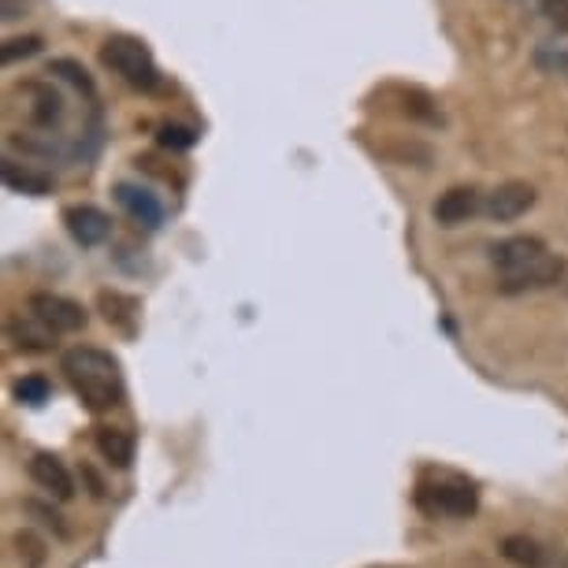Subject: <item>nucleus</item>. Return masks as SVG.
<instances>
[{
  "mask_svg": "<svg viewBox=\"0 0 568 568\" xmlns=\"http://www.w3.org/2000/svg\"><path fill=\"white\" fill-rule=\"evenodd\" d=\"M98 305H101L104 320H109L112 327H120L123 335H134V331H138V302H134V297L115 294V291H104L98 297Z\"/></svg>",
  "mask_w": 568,
  "mask_h": 568,
  "instance_id": "f3484780",
  "label": "nucleus"
},
{
  "mask_svg": "<svg viewBox=\"0 0 568 568\" xmlns=\"http://www.w3.org/2000/svg\"><path fill=\"white\" fill-rule=\"evenodd\" d=\"M12 550L23 568H41L49 561V546L38 531H16L12 535Z\"/></svg>",
  "mask_w": 568,
  "mask_h": 568,
  "instance_id": "a211bd4d",
  "label": "nucleus"
},
{
  "mask_svg": "<svg viewBox=\"0 0 568 568\" xmlns=\"http://www.w3.org/2000/svg\"><path fill=\"white\" fill-rule=\"evenodd\" d=\"M565 278V261L557 253L539 256L535 264L520 267L513 275H498V291L501 294H528V291H546V286H557Z\"/></svg>",
  "mask_w": 568,
  "mask_h": 568,
  "instance_id": "0eeeda50",
  "label": "nucleus"
},
{
  "mask_svg": "<svg viewBox=\"0 0 568 568\" xmlns=\"http://www.w3.org/2000/svg\"><path fill=\"white\" fill-rule=\"evenodd\" d=\"M535 68L568 82V45H539L535 49Z\"/></svg>",
  "mask_w": 568,
  "mask_h": 568,
  "instance_id": "aec40b11",
  "label": "nucleus"
},
{
  "mask_svg": "<svg viewBox=\"0 0 568 568\" xmlns=\"http://www.w3.org/2000/svg\"><path fill=\"white\" fill-rule=\"evenodd\" d=\"M413 501L432 520H471L479 513V490L471 479L449 468H432L416 479Z\"/></svg>",
  "mask_w": 568,
  "mask_h": 568,
  "instance_id": "f03ea898",
  "label": "nucleus"
},
{
  "mask_svg": "<svg viewBox=\"0 0 568 568\" xmlns=\"http://www.w3.org/2000/svg\"><path fill=\"white\" fill-rule=\"evenodd\" d=\"M0 179H4V186L12 190V194H30V197L52 194V179L49 175L16 164V160H4V164H0Z\"/></svg>",
  "mask_w": 568,
  "mask_h": 568,
  "instance_id": "2eb2a0df",
  "label": "nucleus"
},
{
  "mask_svg": "<svg viewBox=\"0 0 568 568\" xmlns=\"http://www.w3.org/2000/svg\"><path fill=\"white\" fill-rule=\"evenodd\" d=\"M16 98H19V112L27 115V123L45 134H57L63 120H68V101H63V93L52 82H41V79L23 82L16 90Z\"/></svg>",
  "mask_w": 568,
  "mask_h": 568,
  "instance_id": "20e7f679",
  "label": "nucleus"
},
{
  "mask_svg": "<svg viewBox=\"0 0 568 568\" xmlns=\"http://www.w3.org/2000/svg\"><path fill=\"white\" fill-rule=\"evenodd\" d=\"M565 568H568V561H565Z\"/></svg>",
  "mask_w": 568,
  "mask_h": 568,
  "instance_id": "bb28decb",
  "label": "nucleus"
},
{
  "mask_svg": "<svg viewBox=\"0 0 568 568\" xmlns=\"http://www.w3.org/2000/svg\"><path fill=\"white\" fill-rule=\"evenodd\" d=\"M539 12L550 27L568 30V0H539Z\"/></svg>",
  "mask_w": 568,
  "mask_h": 568,
  "instance_id": "393cba45",
  "label": "nucleus"
},
{
  "mask_svg": "<svg viewBox=\"0 0 568 568\" xmlns=\"http://www.w3.org/2000/svg\"><path fill=\"white\" fill-rule=\"evenodd\" d=\"M535 201H539V190L531 186V182H501V186H495L484 201V216L495 220V223H513L520 216H528V212L535 209Z\"/></svg>",
  "mask_w": 568,
  "mask_h": 568,
  "instance_id": "39448f33",
  "label": "nucleus"
},
{
  "mask_svg": "<svg viewBox=\"0 0 568 568\" xmlns=\"http://www.w3.org/2000/svg\"><path fill=\"white\" fill-rule=\"evenodd\" d=\"M546 253H550L546 242L535 239V234H513V239L490 245V264L498 267V275H513V272H520V267L535 264Z\"/></svg>",
  "mask_w": 568,
  "mask_h": 568,
  "instance_id": "1a4fd4ad",
  "label": "nucleus"
},
{
  "mask_svg": "<svg viewBox=\"0 0 568 568\" xmlns=\"http://www.w3.org/2000/svg\"><path fill=\"white\" fill-rule=\"evenodd\" d=\"M30 517H41V524H45V528H52V535H57V539H71V528L68 524H63V517L52 506H45V501H27L23 506Z\"/></svg>",
  "mask_w": 568,
  "mask_h": 568,
  "instance_id": "5701e85b",
  "label": "nucleus"
},
{
  "mask_svg": "<svg viewBox=\"0 0 568 568\" xmlns=\"http://www.w3.org/2000/svg\"><path fill=\"white\" fill-rule=\"evenodd\" d=\"M498 550L517 568H550V550L539 539H531V535H506L498 542Z\"/></svg>",
  "mask_w": 568,
  "mask_h": 568,
  "instance_id": "4468645a",
  "label": "nucleus"
},
{
  "mask_svg": "<svg viewBox=\"0 0 568 568\" xmlns=\"http://www.w3.org/2000/svg\"><path fill=\"white\" fill-rule=\"evenodd\" d=\"M8 342H12L19 353H49L52 346H57V331L41 324L34 313L12 316L8 320Z\"/></svg>",
  "mask_w": 568,
  "mask_h": 568,
  "instance_id": "ddd939ff",
  "label": "nucleus"
},
{
  "mask_svg": "<svg viewBox=\"0 0 568 568\" xmlns=\"http://www.w3.org/2000/svg\"><path fill=\"white\" fill-rule=\"evenodd\" d=\"M38 52H41V38H34V34H27V38H8V41H4V49H0V60H4L8 68H12V63L38 57Z\"/></svg>",
  "mask_w": 568,
  "mask_h": 568,
  "instance_id": "412c9836",
  "label": "nucleus"
},
{
  "mask_svg": "<svg viewBox=\"0 0 568 568\" xmlns=\"http://www.w3.org/2000/svg\"><path fill=\"white\" fill-rule=\"evenodd\" d=\"M4 19H8V23L19 19V0H4Z\"/></svg>",
  "mask_w": 568,
  "mask_h": 568,
  "instance_id": "a878e982",
  "label": "nucleus"
},
{
  "mask_svg": "<svg viewBox=\"0 0 568 568\" xmlns=\"http://www.w3.org/2000/svg\"><path fill=\"white\" fill-rule=\"evenodd\" d=\"M12 394H16V402H23V405H45L52 394V383L45 375H23V379H16Z\"/></svg>",
  "mask_w": 568,
  "mask_h": 568,
  "instance_id": "6ab92c4d",
  "label": "nucleus"
},
{
  "mask_svg": "<svg viewBox=\"0 0 568 568\" xmlns=\"http://www.w3.org/2000/svg\"><path fill=\"white\" fill-rule=\"evenodd\" d=\"M49 74H60V79H68L71 85H79L82 93H93V79L74 60H52L49 63Z\"/></svg>",
  "mask_w": 568,
  "mask_h": 568,
  "instance_id": "b1692460",
  "label": "nucleus"
},
{
  "mask_svg": "<svg viewBox=\"0 0 568 568\" xmlns=\"http://www.w3.org/2000/svg\"><path fill=\"white\" fill-rule=\"evenodd\" d=\"M115 201H120L126 216L134 223H142L145 231H156L160 223H164V205H160V197L153 190L134 186V182H115Z\"/></svg>",
  "mask_w": 568,
  "mask_h": 568,
  "instance_id": "9b49d317",
  "label": "nucleus"
},
{
  "mask_svg": "<svg viewBox=\"0 0 568 568\" xmlns=\"http://www.w3.org/2000/svg\"><path fill=\"white\" fill-rule=\"evenodd\" d=\"M60 368H63V375H68L71 390L85 402V409L109 413V409H120V405L126 402L123 368L109 349L74 346V349L63 353Z\"/></svg>",
  "mask_w": 568,
  "mask_h": 568,
  "instance_id": "f257e3e1",
  "label": "nucleus"
},
{
  "mask_svg": "<svg viewBox=\"0 0 568 568\" xmlns=\"http://www.w3.org/2000/svg\"><path fill=\"white\" fill-rule=\"evenodd\" d=\"M63 223H68V234L85 250H93V245H101L104 239L112 234V220L104 216L98 205H71L63 212Z\"/></svg>",
  "mask_w": 568,
  "mask_h": 568,
  "instance_id": "f8f14e48",
  "label": "nucleus"
},
{
  "mask_svg": "<svg viewBox=\"0 0 568 568\" xmlns=\"http://www.w3.org/2000/svg\"><path fill=\"white\" fill-rule=\"evenodd\" d=\"M101 63L112 74H120L126 85H134V90H156L160 85V71L153 63V52H149L145 41H138V38L112 34L101 45Z\"/></svg>",
  "mask_w": 568,
  "mask_h": 568,
  "instance_id": "7ed1b4c3",
  "label": "nucleus"
},
{
  "mask_svg": "<svg viewBox=\"0 0 568 568\" xmlns=\"http://www.w3.org/2000/svg\"><path fill=\"white\" fill-rule=\"evenodd\" d=\"M98 449L109 465L126 468L134 460V435L126 427H98Z\"/></svg>",
  "mask_w": 568,
  "mask_h": 568,
  "instance_id": "dca6fc26",
  "label": "nucleus"
},
{
  "mask_svg": "<svg viewBox=\"0 0 568 568\" xmlns=\"http://www.w3.org/2000/svg\"><path fill=\"white\" fill-rule=\"evenodd\" d=\"M27 308H30V313H34L45 327L57 331V335H74V331H82V327H85V320H90L79 302H71V297H60V294H49V291L30 294Z\"/></svg>",
  "mask_w": 568,
  "mask_h": 568,
  "instance_id": "423d86ee",
  "label": "nucleus"
},
{
  "mask_svg": "<svg viewBox=\"0 0 568 568\" xmlns=\"http://www.w3.org/2000/svg\"><path fill=\"white\" fill-rule=\"evenodd\" d=\"M484 201L487 197L476 186H449L446 194H438L432 216L438 227H460V223H468L471 216L484 212Z\"/></svg>",
  "mask_w": 568,
  "mask_h": 568,
  "instance_id": "6e6552de",
  "label": "nucleus"
},
{
  "mask_svg": "<svg viewBox=\"0 0 568 568\" xmlns=\"http://www.w3.org/2000/svg\"><path fill=\"white\" fill-rule=\"evenodd\" d=\"M27 471L49 498H57V501H71L74 498V476L57 454H34V457H30Z\"/></svg>",
  "mask_w": 568,
  "mask_h": 568,
  "instance_id": "9d476101",
  "label": "nucleus"
},
{
  "mask_svg": "<svg viewBox=\"0 0 568 568\" xmlns=\"http://www.w3.org/2000/svg\"><path fill=\"white\" fill-rule=\"evenodd\" d=\"M156 142L164 149H194L197 145V131H190V126L182 123H164L156 134Z\"/></svg>",
  "mask_w": 568,
  "mask_h": 568,
  "instance_id": "4be33fe9",
  "label": "nucleus"
}]
</instances>
